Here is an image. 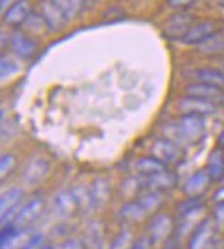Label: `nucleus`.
Listing matches in <instances>:
<instances>
[{
    "instance_id": "nucleus-1",
    "label": "nucleus",
    "mask_w": 224,
    "mask_h": 249,
    "mask_svg": "<svg viewBox=\"0 0 224 249\" xmlns=\"http://www.w3.org/2000/svg\"><path fill=\"white\" fill-rule=\"evenodd\" d=\"M177 134L187 143H196L205 134V117L197 114H182L177 122Z\"/></svg>"
},
{
    "instance_id": "nucleus-2",
    "label": "nucleus",
    "mask_w": 224,
    "mask_h": 249,
    "mask_svg": "<svg viewBox=\"0 0 224 249\" xmlns=\"http://www.w3.org/2000/svg\"><path fill=\"white\" fill-rule=\"evenodd\" d=\"M216 224L215 218H204L197 227L191 233V240H189V249H208L212 248L213 241H215V235H216Z\"/></svg>"
},
{
    "instance_id": "nucleus-3",
    "label": "nucleus",
    "mask_w": 224,
    "mask_h": 249,
    "mask_svg": "<svg viewBox=\"0 0 224 249\" xmlns=\"http://www.w3.org/2000/svg\"><path fill=\"white\" fill-rule=\"evenodd\" d=\"M194 25V16L182 10L170 16L163 25V35L172 40H180L187 32Z\"/></svg>"
},
{
    "instance_id": "nucleus-4",
    "label": "nucleus",
    "mask_w": 224,
    "mask_h": 249,
    "mask_svg": "<svg viewBox=\"0 0 224 249\" xmlns=\"http://www.w3.org/2000/svg\"><path fill=\"white\" fill-rule=\"evenodd\" d=\"M216 34H220V27L215 21H202L199 24H194L185 35L180 38L183 44L188 46H201L202 43L208 41Z\"/></svg>"
},
{
    "instance_id": "nucleus-5",
    "label": "nucleus",
    "mask_w": 224,
    "mask_h": 249,
    "mask_svg": "<svg viewBox=\"0 0 224 249\" xmlns=\"http://www.w3.org/2000/svg\"><path fill=\"white\" fill-rule=\"evenodd\" d=\"M150 152L155 158L163 161L166 166L177 164L183 156L182 148L177 145L174 141L164 139V137H160V139L153 141V143H151V147H150Z\"/></svg>"
},
{
    "instance_id": "nucleus-6",
    "label": "nucleus",
    "mask_w": 224,
    "mask_h": 249,
    "mask_svg": "<svg viewBox=\"0 0 224 249\" xmlns=\"http://www.w3.org/2000/svg\"><path fill=\"white\" fill-rule=\"evenodd\" d=\"M44 210H46L44 199L30 200L25 205H22V208L19 210V213L15 216L11 224H15L18 229H29L32 224H35V222L41 218Z\"/></svg>"
},
{
    "instance_id": "nucleus-7",
    "label": "nucleus",
    "mask_w": 224,
    "mask_h": 249,
    "mask_svg": "<svg viewBox=\"0 0 224 249\" xmlns=\"http://www.w3.org/2000/svg\"><path fill=\"white\" fill-rule=\"evenodd\" d=\"M24 189L21 188H11L8 191H5L0 199V212H2V224L5 226L6 222H13L15 216L21 210V200L24 199Z\"/></svg>"
},
{
    "instance_id": "nucleus-8",
    "label": "nucleus",
    "mask_w": 224,
    "mask_h": 249,
    "mask_svg": "<svg viewBox=\"0 0 224 249\" xmlns=\"http://www.w3.org/2000/svg\"><path fill=\"white\" fill-rule=\"evenodd\" d=\"M177 109H179L180 114H197L202 117L207 115H213L218 112V103L215 101H208V100H202V98H196V96H185L182 98L177 104Z\"/></svg>"
},
{
    "instance_id": "nucleus-9",
    "label": "nucleus",
    "mask_w": 224,
    "mask_h": 249,
    "mask_svg": "<svg viewBox=\"0 0 224 249\" xmlns=\"http://www.w3.org/2000/svg\"><path fill=\"white\" fill-rule=\"evenodd\" d=\"M39 15L51 32H62L68 24V19L60 11V8L52 0H41L39 2Z\"/></svg>"
},
{
    "instance_id": "nucleus-10",
    "label": "nucleus",
    "mask_w": 224,
    "mask_h": 249,
    "mask_svg": "<svg viewBox=\"0 0 224 249\" xmlns=\"http://www.w3.org/2000/svg\"><path fill=\"white\" fill-rule=\"evenodd\" d=\"M32 16L30 0H16L3 11V24L6 27H21Z\"/></svg>"
},
{
    "instance_id": "nucleus-11",
    "label": "nucleus",
    "mask_w": 224,
    "mask_h": 249,
    "mask_svg": "<svg viewBox=\"0 0 224 249\" xmlns=\"http://www.w3.org/2000/svg\"><path fill=\"white\" fill-rule=\"evenodd\" d=\"M174 231H175L174 219L166 213H158L155 218L150 221L147 235L153 240V243H158V241H166L170 235L174 233Z\"/></svg>"
},
{
    "instance_id": "nucleus-12",
    "label": "nucleus",
    "mask_w": 224,
    "mask_h": 249,
    "mask_svg": "<svg viewBox=\"0 0 224 249\" xmlns=\"http://www.w3.org/2000/svg\"><path fill=\"white\" fill-rule=\"evenodd\" d=\"M141 185L144 191H156V193H163L166 189H170L177 185V175L169 172V170H163V172H158L153 175H147V177H141Z\"/></svg>"
},
{
    "instance_id": "nucleus-13",
    "label": "nucleus",
    "mask_w": 224,
    "mask_h": 249,
    "mask_svg": "<svg viewBox=\"0 0 224 249\" xmlns=\"http://www.w3.org/2000/svg\"><path fill=\"white\" fill-rule=\"evenodd\" d=\"M10 48L19 58L27 60V58H32L37 54L38 44L25 32L15 30L10 36Z\"/></svg>"
},
{
    "instance_id": "nucleus-14",
    "label": "nucleus",
    "mask_w": 224,
    "mask_h": 249,
    "mask_svg": "<svg viewBox=\"0 0 224 249\" xmlns=\"http://www.w3.org/2000/svg\"><path fill=\"white\" fill-rule=\"evenodd\" d=\"M51 170V164L48 160L44 158H35L32 160L27 167L24 169L22 172V181L25 185L29 186H35V185H39L46 177H48Z\"/></svg>"
},
{
    "instance_id": "nucleus-15",
    "label": "nucleus",
    "mask_w": 224,
    "mask_h": 249,
    "mask_svg": "<svg viewBox=\"0 0 224 249\" xmlns=\"http://www.w3.org/2000/svg\"><path fill=\"white\" fill-rule=\"evenodd\" d=\"M54 205L57 214L62 216V218H70V216H73L81 208L73 189H70V191L68 189H62L60 193H57L54 197Z\"/></svg>"
},
{
    "instance_id": "nucleus-16",
    "label": "nucleus",
    "mask_w": 224,
    "mask_h": 249,
    "mask_svg": "<svg viewBox=\"0 0 224 249\" xmlns=\"http://www.w3.org/2000/svg\"><path fill=\"white\" fill-rule=\"evenodd\" d=\"M210 181L212 180H210V175L207 172V169H201V170H197V172H194L185 181V185H183V193H185L188 197L202 196L207 191Z\"/></svg>"
},
{
    "instance_id": "nucleus-17",
    "label": "nucleus",
    "mask_w": 224,
    "mask_h": 249,
    "mask_svg": "<svg viewBox=\"0 0 224 249\" xmlns=\"http://www.w3.org/2000/svg\"><path fill=\"white\" fill-rule=\"evenodd\" d=\"M185 93L188 96H196V98H202V100L218 103L220 100H223L224 90L213 87V85L204 84V82H194V84H189L185 89Z\"/></svg>"
},
{
    "instance_id": "nucleus-18",
    "label": "nucleus",
    "mask_w": 224,
    "mask_h": 249,
    "mask_svg": "<svg viewBox=\"0 0 224 249\" xmlns=\"http://www.w3.org/2000/svg\"><path fill=\"white\" fill-rule=\"evenodd\" d=\"M89 193H90L92 208H100L103 205H106L109 197H111V185H109V181H106L104 178L93 180L92 186L89 188Z\"/></svg>"
},
{
    "instance_id": "nucleus-19",
    "label": "nucleus",
    "mask_w": 224,
    "mask_h": 249,
    "mask_svg": "<svg viewBox=\"0 0 224 249\" xmlns=\"http://www.w3.org/2000/svg\"><path fill=\"white\" fill-rule=\"evenodd\" d=\"M137 174L141 177H147V175H153L158 172H163V170H168V166L164 164L163 161L155 158L153 155L150 156H141L139 160L134 162Z\"/></svg>"
},
{
    "instance_id": "nucleus-20",
    "label": "nucleus",
    "mask_w": 224,
    "mask_h": 249,
    "mask_svg": "<svg viewBox=\"0 0 224 249\" xmlns=\"http://www.w3.org/2000/svg\"><path fill=\"white\" fill-rule=\"evenodd\" d=\"M196 79L197 82H204L224 90V70H218L213 67L199 68L196 70Z\"/></svg>"
},
{
    "instance_id": "nucleus-21",
    "label": "nucleus",
    "mask_w": 224,
    "mask_h": 249,
    "mask_svg": "<svg viewBox=\"0 0 224 249\" xmlns=\"http://www.w3.org/2000/svg\"><path fill=\"white\" fill-rule=\"evenodd\" d=\"M207 172H208L210 180L212 181H220L224 178V153H223V150L215 148L213 152L208 155Z\"/></svg>"
},
{
    "instance_id": "nucleus-22",
    "label": "nucleus",
    "mask_w": 224,
    "mask_h": 249,
    "mask_svg": "<svg viewBox=\"0 0 224 249\" xmlns=\"http://www.w3.org/2000/svg\"><path fill=\"white\" fill-rule=\"evenodd\" d=\"M147 212L146 208L142 207L139 200H133V202H127L123 204L122 208L118 210V216L123 221H131V222H139L147 218Z\"/></svg>"
},
{
    "instance_id": "nucleus-23",
    "label": "nucleus",
    "mask_w": 224,
    "mask_h": 249,
    "mask_svg": "<svg viewBox=\"0 0 224 249\" xmlns=\"http://www.w3.org/2000/svg\"><path fill=\"white\" fill-rule=\"evenodd\" d=\"M52 2L60 8L68 22L76 19L85 8V0H52Z\"/></svg>"
},
{
    "instance_id": "nucleus-24",
    "label": "nucleus",
    "mask_w": 224,
    "mask_h": 249,
    "mask_svg": "<svg viewBox=\"0 0 224 249\" xmlns=\"http://www.w3.org/2000/svg\"><path fill=\"white\" fill-rule=\"evenodd\" d=\"M137 200L141 202L142 207L146 208V212L150 214L160 208V205L163 204V196L161 193H156V191H146V194L141 196Z\"/></svg>"
},
{
    "instance_id": "nucleus-25",
    "label": "nucleus",
    "mask_w": 224,
    "mask_h": 249,
    "mask_svg": "<svg viewBox=\"0 0 224 249\" xmlns=\"http://www.w3.org/2000/svg\"><path fill=\"white\" fill-rule=\"evenodd\" d=\"M197 48L204 54H221V52H224V38L220 36V34H216L213 38H210L208 41L202 43Z\"/></svg>"
},
{
    "instance_id": "nucleus-26",
    "label": "nucleus",
    "mask_w": 224,
    "mask_h": 249,
    "mask_svg": "<svg viewBox=\"0 0 224 249\" xmlns=\"http://www.w3.org/2000/svg\"><path fill=\"white\" fill-rule=\"evenodd\" d=\"M202 205H204L202 196H196V197H189L187 200H183L182 204H179V207H177V213H179L180 216H183V214L193 212V210L199 208Z\"/></svg>"
},
{
    "instance_id": "nucleus-27",
    "label": "nucleus",
    "mask_w": 224,
    "mask_h": 249,
    "mask_svg": "<svg viewBox=\"0 0 224 249\" xmlns=\"http://www.w3.org/2000/svg\"><path fill=\"white\" fill-rule=\"evenodd\" d=\"M0 70H2V79H6V76H13L19 70L16 62L13 58L3 55L2 57V63H0Z\"/></svg>"
},
{
    "instance_id": "nucleus-28",
    "label": "nucleus",
    "mask_w": 224,
    "mask_h": 249,
    "mask_svg": "<svg viewBox=\"0 0 224 249\" xmlns=\"http://www.w3.org/2000/svg\"><path fill=\"white\" fill-rule=\"evenodd\" d=\"M16 166V158L11 153H5L2 156V161H0V174H2V178H5L13 169Z\"/></svg>"
},
{
    "instance_id": "nucleus-29",
    "label": "nucleus",
    "mask_w": 224,
    "mask_h": 249,
    "mask_svg": "<svg viewBox=\"0 0 224 249\" xmlns=\"http://www.w3.org/2000/svg\"><path fill=\"white\" fill-rule=\"evenodd\" d=\"M153 240H151L149 235H144V237H139L136 241H133L128 249H151L153 248Z\"/></svg>"
},
{
    "instance_id": "nucleus-30",
    "label": "nucleus",
    "mask_w": 224,
    "mask_h": 249,
    "mask_svg": "<svg viewBox=\"0 0 224 249\" xmlns=\"http://www.w3.org/2000/svg\"><path fill=\"white\" fill-rule=\"evenodd\" d=\"M41 243H43V233H34V237L29 240V243L22 249H38Z\"/></svg>"
},
{
    "instance_id": "nucleus-31",
    "label": "nucleus",
    "mask_w": 224,
    "mask_h": 249,
    "mask_svg": "<svg viewBox=\"0 0 224 249\" xmlns=\"http://www.w3.org/2000/svg\"><path fill=\"white\" fill-rule=\"evenodd\" d=\"M194 2L196 0H168V3L172 6V8H177V10H185Z\"/></svg>"
},
{
    "instance_id": "nucleus-32",
    "label": "nucleus",
    "mask_w": 224,
    "mask_h": 249,
    "mask_svg": "<svg viewBox=\"0 0 224 249\" xmlns=\"http://www.w3.org/2000/svg\"><path fill=\"white\" fill-rule=\"evenodd\" d=\"M215 221H216V224H218V226H224V204L218 205V208H216Z\"/></svg>"
},
{
    "instance_id": "nucleus-33",
    "label": "nucleus",
    "mask_w": 224,
    "mask_h": 249,
    "mask_svg": "<svg viewBox=\"0 0 224 249\" xmlns=\"http://www.w3.org/2000/svg\"><path fill=\"white\" fill-rule=\"evenodd\" d=\"M213 202H215L216 205L224 204V186L223 188H218L215 191V194H213Z\"/></svg>"
},
{
    "instance_id": "nucleus-34",
    "label": "nucleus",
    "mask_w": 224,
    "mask_h": 249,
    "mask_svg": "<svg viewBox=\"0 0 224 249\" xmlns=\"http://www.w3.org/2000/svg\"><path fill=\"white\" fill-rule=\"evenodd\" d=\"M16 0H0V6H2V11H5L11 3H15Z\"/></svg>"
},
{
    "instance_id": "nucleus-35",
    "label": "nucleus",
    "mask_w": 224,
    "mask_h": 249,
    "mask_svg": "<svg viewBox=\"0 0 224 249\" xmlns=\"http://www.w3.org/2000/svg\"><path fill=\"white\" fill-rule=\"evenodd\" d=\"M71 249H82V248H81V246H79L77 243H75L73 246H71Z\"/></svg>"
},
{
    "instance_id": "nucleus-36",
    "label": "nucleus",
    "mask_w": 224,
    "mask_h": 249,
    "mask_svg": "<svg viewBox=\"0 0 224 249\" xmlns=\"http://www.w3.org/2000/svg\"><path fill=\"white\" fill-rule=\"evenodd\" d=\"M215 2H216V3H220V5L223 6V8H224V0H215Z\"/></svg>"
},
{
    "instance_id": "nucleus-37",
    "label": "nucleus",
    "mask_w": 224,
    "mask_h": 249,
    "mask_svg": "<svg viewBox=\"0 0 224 249\" xmlns=\"http://www.w3.org/2000/svg\"><path fill=\"white\" fill-rule=\"evenodd\" d=\"M41 249H54V248H52V246H49V245H48V246H44V248H41Z\"/></svg>"
},
{
    "instance_id": "nucleus-38",
    "label": "nucleus",
    "mask_w": 224,
    "mask_h": 249,
    "mask_svg": "<svg viewBox=\"0 0 224 249\" xmlns=\"http://www.w3.org/2000/svg\"><path fill=\"white\" fill-rule=\"evenodd\" d=\"M223 153H224V147H223Z\"/></svg>"
}]
</instances>
